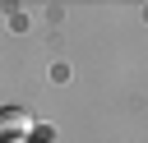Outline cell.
<instances>
[{"label":"cell","mask_w":148,"mask_h":143,"mask_svg":"<svg viewBox=\"0 0 148 143\" xmlns=\"http://www.w3.org/2000/svg\"><path fill=\"white\" fill-rule=\"evenodd\" d=\"M32 129V115L28 111H18V106H5L0 111V138H23Z\"/></svg>","instance_id":"6da1fadb"}]
</instances>
